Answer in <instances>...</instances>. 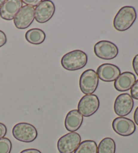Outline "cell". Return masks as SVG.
Instances as JSON below:
<instances>
[{"label":"cell","instance_id":"obj_5","mask_svg":"<svg viewBox=\"0 0 138 153\" xmlns=\"http://www.w3.org/2000/svg\"><path fill=\"white\" fill-rule=\"evenodd\" d=\"M81 143V136L78 133L70 132L58 140L57 149L59 153H73Z\"/></svg>","mask_w":138,"mask_h":153},{"label":"cell","instance_id":"obj_2","mask_svg":"<svg viewBox=\"0 0 138 153\" xmlns=\"http://www.w3.org/2000/svg\"><path fill=\"white\" fill-rule=\"evenodd\" d=\"M88 62L86 53L81 50H74L63 55L61 64L65 70L76 71L86 66Z\"/></svg>","mask_w":138,"mask_h":153},{"label":"cell","instance_id":"obj_21","mask_svg":"<svg viewBox=\"0 0 138 153\" xmlns=\"http://www.w3.org/2000/svg\"><path fill=\"white\" fill-rule=\"evenodd\" d=\"M41 1V0H23L22 3L25 4L26 6L34 7L38 6Z\"/></svg>","mask_w":138,"mask_h":153},{"label":"cell","instance_id":"obj_11","mask_svg":"<svg viewBox=\"0 0 138 153\" xmlns=\"http://www.w3.org/2000/svg\"><path fill=\"white\" fill-rule=\"evenodd\" d=\"M112 128L115 132L121 136H129L134 134L136 127L135 123L129 118L118 117L113 121Z\"/></svg>","mask_w":138,"mask_h":153},{"label":"cell","instance_id":"obj_15","mask_svg":"<svg viewBox=\"0 0 138 153\" xmlns=\"http://www.w3.org/2000/svg\"><path fill=\"white\" fill-rule=\"evenodd\" d=\"M84 117L78 110L70 111L65 117V127L70 132H75L78 130L83 123Z\"/></svg>","mask_w":138,"mask_h":153},{"label":"cell","instance_id":"obj_17","mask_svg":"<svg viewBox=\"0 0 138 153\" xmlns=\"http://www.w3.org/2000/svg\"><path fill=\"white\" fill-rule=\"evenodd\" d=\"M116 144L111 138H105L100 142L97 153H115Z\"/></svg>","mask_w":138,"mask_h":153},{"label":"cell","instance_id":"obj_14","mask_svg":"<svg viewBox=\"0 0 138 153\" xmlns=\"http://www.w3.org/2000/svg\"><path fill=\"white\" fill-rule=\"evenodd\" d=\"M136 81L134 74L130 72H125L121 74L115 80L114 87L117 91L125 92L131 88Z\"/></svg>","mask_w":138,"mask_h":153},{"label":"cell","instance_id":"obj_25","mask_svg":"<svg viewBox=\"0 0 138 153\" xmlns=\"http://www.w3.org/2000/svg\"><path fill=\"white\" fill-rule=\"evenodd\" d=\"M20 153H42L40 150L35 149H28L22 150Z\"/></svg>","mask_w":138,"mask_h":153},{"label":"cell","instance_id":"obj_8","mask_svg":"<svg viewBox=\"0 0 138 153\" xmlns=\"http://www.w3.org/2000/svg\"><path fill=\"white\" fill-rule=\"evenodd\" d=\"M134 106V101L128 93L119 94L114 102V111L119 117L128 115Z\"/></svg>","mask_w":138,"mask_h":153},{"label":"cell","instance_id":"obj_19","mask_svg":"<svg viewBox=\"0 0 138 153\" xmlns=\"http://www.w3.org/2000/svg\"><path fill=\"white\" fill-rule=\"evenodd\" d=\"M12 142L7 138L0 139V153H10L12 150Z\"/></svg>","mask_w":138,"mask_h":153},{"label":"cell","instance_id":"obj_10","mask_svg":"<svg viewBox=\"0 0 138 153\" xmlns=\"http://www.w3.org/2000/svg\"><path fill=\"white\" fill-rule=\"evenodd\" d=\"M55 6L51 1H42L34 11V19L37 22L43 24L48 22L53 16Z\"/></svg>","mask_w":138,"mask_h":153},{"label":"cell","instance_id":"obj_23","mask_svg":"<svg viewBox=\"0 0 138 153\" xmlns=\"http://www.w3.org/2000/svg\"><path fill=\"white\" fill-rule=\"evenodd\" d=\"M7 43V37L6 34L3 31L0 30V47H3Z\"/></svg>","mask_w":138,"mask_h":153},{"label":"cell","instance_id":"obj_13","mask_svg":"<svg viewBox=\"0 0 138 153\" xmlns=\"http://www.w3.org/2000/svg\"><path fill=\"white\" fill-rule=\"evenodd\" d=\"M96 74L102 81L110 82L115 81L121 74V70L116 65L111 64H104L97 68Z\"/></svg>","mask_w":138,"mask_h":153},{"label":"cell","instance_id":"obj_9","mask_svg":"<svg viewBox=\"0 0 138 153\" xmlns=\"http://www.w3.org/2000/svg\"><path fill=\"white\" fill-rule=\"evenodd\" d=\"M34 11L35 8L33 7L28 6H23L14 19L16 27L20 30L28 28L34 20Z\"/></svg>","mask_w":138,"mask_h":153},{"label":"cell","instance_id":"obj_3","mask_svg":"<svg viewBox=\"0 0 138 153\" xmlns=\"http://www.w3.org/2000/svg\"><path fill=\"white\" fill-rule=\"evenodd\" d=\"M12 134L18 141L32 142L34 141L38 136L36 128L28 123H18L14 126L12 129Z\"/></svg>","mask_w":138,"mask_h":153},{"label":"cell","instance_id":"obj_1","mask_svg":"<svg viewBox=\"0 0 138 153\" xmlns=\"http://www.w3.org/2000/svg\"><path fill=\"white\" fill-rule=\"evenodd\" d=\"M137 18L136 10L132 6H124L119 10L114 18L113 26L115 30L123 32L128 30Z\"/></svg>","mask_w":138,"mask_h":153},{"label":"cell","instance_id":"obj_7","mask_svg":"<svg viewBox=\"0 0 138 153\" xmlns=\"http://www.w3.org/2000/svg\"><path fill=\"white\" fill-rule=\"evenodd\" d=\"M94 52L97 57L105 60L115 58L119 53V49L115 44L108 41H100L95 44Z\"/></svg>","mask_w":138,"mask_h":153},{"label":"cell","instance_id":"obj_20","mask_svg":"<svg viewBox=\"0 0 138 153\" xmlns=\"http://www.w3.org/2000/svg\"><path fill=\"white\" fill-rule=\"evenodd\" d=\"M131 97L133 99L138 100V80L135 81L131 88Z\"/></svg>","mask_w":138,"mask_h":153},{"label":"cell","instance_id":"obj_12","mask_svg":"<svg viewBox=\"0 0 138 153\" xmlns=\"http://www.w3.org/2000/svg\"><path fill=\"white\" fill-rule=\"evenodd\" d=\"M21 0H6L0 7V16L4 20H14L18 12L22 7Z\"/></svg>","mask_w":138,"mask_h":153},{"label":"cell","instance_id":"obj_18","mask_svg":"<svg viewBox=\"0 0 138 153\" xmlns=\"http://www.w3.org/2000/svg\"><path fill=\"white\" fill-rule=\"evenodd\" d=\"M98 146L94 140H84L79 144L74 153H97Z\"/></svg>","mask_w":138,"mask_h":153},{"label":"cell","instance_id":"obj_24","mask_svg":"<svg viewBox=\"0 0 138 153\" xmlns=\"http://www.w3.org/2000/svg\"><path fill=\"white\" fill-rule=\"evenodd\" d=\"M7 133V128L4 123H0V139L4 138Z\"/></svg>","mask_w":138,"mask_h":153},{"label":"cell","instance_id":"obj_26","mask_svg":"<svg viewBox=\"0 0 138 153\" xmlns=\"http://www.w3.org/2000/svg\"><path fill=\"white\" fill-rule=\"evenodd\" d=\"M134 122L135 123V124L138 126V107L136 108V109H135L134 112Z\"/></svg>","mask_w":138,"mask_h":153},{"label":"cell","instance_id":"obj_4","mask_svg":"<svg viewBox=\"0 0 138 153\" xmlns=\"http://www.w3.org/2000/svg\"><path fill=\"white\" fill-rule=\"evenodd\" d=\"M99 82V76L94 70H85L79 78V88L84 94H92L96 91Z\"/></svg>","mask_w":138,"mask_h":153},{"label":"cell","instance_id":"obj_16","mask_svg":"<svg viewBox=\"0 0 138 153\" xmlns=\"http://www.w3.org/2000/svg\"><path fill=\"white\" fill-rule=\"evenodd\" d=\"M25 39L28 43L33 45H41L46 39V35L40 28H32L25 34Z\"/></svg>","mask_w":138,"mask_h":153},{"label":"cell","instance_id":"obj_22","mask_svg":"<svg viewBox=\"0 0 138 153\" xmlns=\"http://www.w3.org/2000/svg\"><path fill=\"white\" fill-rule=\"evenodd\" d=\"M132 65L135 73L136 74V75L138 76V54L135 55L134 59H133Z\"/></svg>","mask_w":138,"mask_h":153},{"label":"cell","instance_id":"obj_6","mask_svg":"<svg viewBox=\"0 0 138 153\" xmlns=\"http://www.w3.org/2000/svg\"><path fill=\"white\" fill-rule=\"evenodd\" d=\"M100 107V101L96 94H86L78 102V111L84 117H90L96 113Z\"/></svg>","mask_w":138,"mask_h":153},{"label":"cell","instance_id":"obj_27","mask_svg":"<svg viewBox=\"0 0 138 153\" xmlns=\"http://www.w3.org/2000/svg\"><path fill=\"white\" fill-rule=\"evenodd\" d=\"M5 0H0V7L2 6V5L4 4Z\"/></svg>","mask_w":138,"mask_h":153}]
</instances>
